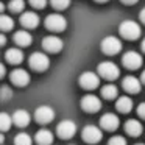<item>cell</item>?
I'll list each match as a JSON object with an SVG mask.
<instances>
[{"label": "cell", "mask_w": 145, "mask_h": 145, "mask_svg": "<svg viewBox=\"0 0 145 145\" xmlns=\"http://www.w3.org/2000/svg\"><path fill=\"white\" fill-rule=\"evenodd\" d=\"M56 133L61 139H70L73 137V134L76 133V125L72 120H63L58 123L56 126Z\"/></svg>", "instance_id": "9c48e42d"}, {"label": "cell", "mask_w": 145, "mask_h": 145, "mask_svg": "<svg viewBox=\"0 0 145 145\" xmlns=\"http://www.w3.org/2000/svg\"><path fill=\"white\" fill-rule=\"evenodd\" d=\"M140 81H142V83H144V84H145V70H144V72H142V75H140Z\"/></svg>", "instance_id": "8d00e7d4"}, {"label": "cell", "mask_w": 145, "mask_h": 145, "mask_svg": "<svg viewBox=\"0 0 145 145\" xmlns=\"http://www.w3.org/2000/svg\"><path fill=\"white\" fill-rule=\"evenodd\" d=\"M81 137L83 140L86 142V144H97V142L101 140V137H103V134H101L100 128L95 125H88L83 128L81 131Z\"/></svg>", "instance_id": "5b68a950"}, {"label": "cell", "mask_w": 145, "mask_h": 145, "mask_svg": "<svg viewBox=\"0 0 145 145\" xmlns=\"http://www.w3.org/2000/svg\"><path fill=\"white\" fill-rule=\"evenodd\" d=\"M101 50L105 55H117L122 50V42L116 36H106L101 41Z\"/></svg>", "instance_id": "277c9868"}, {"label": "cell", "mask_w": 145, "mask_h": 145, "mask_svg": "<svg viewBox=\"0 0 145 145\" xmlns=\"http://www.w3.org/2000/svg\"><path fill=\"white\" fill-rule=\"evenodd\" d=\"M36 142L39 145H52V142H53L52 131H48V129H39L36 133Z\"/></svg>", "instance_id": "ffe728a7"}, {"label": "cell", "mask_w": 145, "mask_h": 145, "mask_svg": "<svg viewBox=\"0 0 145 145\" xmlns=\"http://www.w3.org/2000/svg\"><path fill=\"white\" fill-rule=\"evenodd\" d=\"M81 108L86 112L94 114V112H97V111L101 109V100L97 95H92V94L84 95V97L81 98Z\"/></svg>", "instance_id": "52a82bcc"}, {"label": "cell", "mask_w": 145, "mask_h": 145, "mask_svg": "<svg viewBox=\"0 0 145 145\" xmlns=\"http://www.w3.org/2000/svg\"><path fill=\"white\" fill-rule=\"evenodd\" d=\"M125 131L128 133L129 136H140L144 128H142V123L136 119H129L128 122L125 123Z\"/></svg>", "instance_id": "ac0fdd59"}, {"label": "cell", "mask_w": 145, "mask_h": 145, "mask_svg": "<svg viewBox=\"0 0 145 145\" xmlns=\"http://www.w3.org/2000/svg\"><path fill=\"white\" fill-rule=\"evenodd\" d=\"M101 95H103V98L114 100V98H117V95H119V89L114 84H106V86L101 88Z\"/></svg>", "instance_id": "603a6c76"}, {"label": "cell", "mask_w": 145, "mask_h": 145, "mask_svg": "<svg viewBox=\"0 0 145 145\" xmlns=\"http://www.w3.org/2000/svg\"><path fill=\"white\" fill-rule=\"evenodd\" d=\"M98 84H100V78L94 72H83L80 76V86L86 91H94L98 88Z\"/></svg>", "instance_id": "ba28073f"}, {"label": "cell", "mask_w": 145, "mask_h": 145, "mask_svg": "<svg viewBox=\"0 0 145 145\" xmlns=\"http://www.w3.org/2000/svg\"><path fill=\"white\" fill-rule=\"evenodd\" d=\"M30 5H31L33 8L42 10V8H45V5H47V0H30Z\"/></svg>", "instance_id": "4dcf8cb0"}, {"label": "cell", "mask_w": 145, "mask_h": 145, "mask_svg": "<svg viewBox=\"0 0 145 145\" xmlns=\"http://www.w3.org/2000/svg\"><path fill=\"white\" fill-rule=\"evenodd\" d=\"M122 63H123V66H125L126 69L134 70V69H139V67L142 66L144 59H142V56L137 53V52H126V53L122 56Z\"/></svg>", "instance_id": "30bf717a"}, {"label": "cell", "mask_w": 145, "mask_h": 145, "mask_svg": "<svg viewBox=\"0 0 145 145\" xmlns=\"http://www.w3.org/2000/svg\"><path fill=\"white\" fill-rule=\"evenodd\" d=\"M137 114L142 117V119H145V103H140L137 106Z\"/></svg>", "instance_id": "1f68e13d"}, {"label": "cell", "mask_w": 145, "mask_h": 145, "mask_svg": "<svg viewBox=\"0 0 145 145\" xmlns=\"http://www.w3.org/2000/svg\"><path fill=\"white\" fill-rule=\"evenodd\" d=\"M35 119H36V122L42 123V125H45V123H50L52 120L55 119V111H53V108L45 106V105L36 108V111H35Z\"/></svg>", "instance_id": "8fae6325"}, {"label": "cell", "mask_w": 145, "mask_h": 145, "mask_svg": "<svg viewBox=\"0 0 145 145\" xmlns=\"http://www.w3.org/2000/svg\"><path fill=\"white\" fill-rule=\"evenodd\" d=\"M14 42L20 47H27V45L31 44V35L25 30H20V31H16L14 35Z\"/></svg>", "instance_id": "d6986e66"}, {"label": "cell", "mask_w": 145, "mask_h": 145, "mask_svg": "<svg viewBox=\"0 0 145 145\" xmlns=\"http://www.w3.org/2000/svg\"><path fill=\"white\" fill-rule=\"evenodd\" d=\"M95 2H98V3H106L108 0H95Z\"/></svg>", "instance_id": "74e56055"}, {"label": "cell", "mask_w": 145, "mask_h": 145, "mask_svg": "<svg viewBox=\"0 0 145 145\" xmlns=\"http://www.w3.org/2000/svg\"><path fill=\"white\" fill-rule=\"evenodd\" d=\"M63 47H64V42L58 36H47L42 41V48L48 53H58V52L63 50Z\"/></svg>", "instance_id": "7c38bea8"}, {"label": "cell", "mask_w": 145, "mask_h": 145, "mask_svg": "<svg viewBox=\"0 0 145 145\" xmlns=\"http://www.w3.org/2000/svg\"><path fill=\"white\" fill-rule=\"evenodd\" d=\"M98 75L105 80H117L120 75V69L116 66L114 63H109V61H105V63H100L98 66Z\"/></svg>", "instance_id": "3957f363"}, {"label": "cell", "mask_w": 145, "mask_h": 145, "mask_svg": "<svg viewBox=\"0 0 145 145\" xmlns=\"http://www.w3.org/2000/svg\"><path fill=\"white\" fill-rule=\"evenodd\" d=\"M119 33L122 38L128 39V41H136L140 36L142 30L137 25V22H134V20H123L119 27Z\"/></svg>", "instance_id": "6da1fadb"}, {"label": "cell", "mask_w": 145, "mask_h": 145, "mask_svg": "<svg viewBox=\"0 0 145 145\" xmlns=\"http://www.w3.org/2000/svg\"><path fill=\"white\" fill-rule=\"evenodd\" d=\"M45 27L52 31H64L67 27V20L61 14H50L45 17Z\"/></svg>", "instance_id": "8992f818"}, {"label": "cell", "mask_w": 145, "mask_h": 145, "mask_svg": "<svg viewBox=\"0 0 145 145\" xmlns=\"http://www.w3.org/2000/svg\"><path fill=\"white\" fill-rule=\"evenodd\" d=\"M11 123H13V117H10V114L7 112L0 114V128H2V131H8Z\"/></svg>", "instance_id": "cb8c5ba5"}, {"label": "cell", "mask_w": 145, "mask_h": 145, "mask_svg": "<svg viewBox=\"0 0 145 145\" xmlns=\"http://www.w3.org/2000/svg\"><path fill=\"white\" fill-rule=\"evenodd\" d=\"M5 58H7V61L10 64H20L24 59V53L19 48H10L7 52V55H5Z\"/></svg>", "instance_id": "7402d4cb"}, {"label": "cell", "mask_w": 145, "mask_h": 145, "mask_svg": "<svg viewBox=\"0 0 145 145\" xmlns=\"http://www.w3.org/2000/svg\"><path fill=\"white\" fill-rule=\"evenodd\" d=\"M142 50L145 52V39H144V41H142Z\"/></svg>", "instance_id": "f35d334b"}, {"label": "cell", "mask_w": 145, "mask_h": 145, "mask_svg": "<svg viewBox=\"0 0 145 145\" xmlns=\"http://www.w3.org/2000/svg\"><path fill=\"white\" fill-rule=\"evenodd\" d=\"M119 125H120L119 117H117L116 114H112V112L105 114V116L100 119V126L103 129H106V131H116V129L119 128Z\"/></svg>", "instance_id": "4fadbf2b"}, {"label": "cell", "mask_w": 145, "mask_h": 145, "mask_svg": "<svg viewBox=\"0 0 145 145\" xmlns=\"http://www.w3.org/2000/svg\"><path fill=\"white\" fill-rule=\"evenodd\" d=\"M50 3L55 10H66L70 5V0H50Z\"/></svg>", "instance_id": "4316f807"}, {"label": "cell", "mask_w": 145, "mask_h": 145, "mask_svg": "<svg viewBox=\"0 0 145 145\" xmlns=\"http://www.w3.org/2000/svg\"><path fill=\"white\" fill-rule=\"evenodd\" d=\"M122 86L126 92L129 94H139L140 92V86H142V81H139L136 76H125L122 81Z\"/></svg>", "instance_id": "5bb4252c"}, {"label": "cell", "mask_w": 145, "mask_h": 145, "mask_svg": "<svg viewBox=\"0 0 145 145\" xmlns=\"http://www.w3.org/2000/svg\"><path fill=\"white\" fill-rule=\"evenodd\" d=\"M13 27H14V20L11 17L5 16V14L0 17V28L3 31H10V30H13Z\"/></svg>", "instance_id": "484cf974"}, {"label": "cell", "mask_w": 145, "mask_h": 145, "mask_svg": "<svg viewBox=\"0 0 145 145\" xmlns=\"http://www.w3.org/2000/svg\"><path fill=\"white\" fill-rule=\"evenodd\" d=\"M20 25L25 27V28H36V27L39 25V16L36 13L25 11V13L20 16Z\"/></svg>", "instance_id": "2e32d148"}, {"label": "cell", "mask_w": 145, "mask_h": 145, "mask_svg": "<svg viewBox=\"0 0 145 145\" xmlns=\"http://www.w3.org/2000/svg\"><path fill=\"white\" fill-rule=\"evenodd\" d=\"M116 108L119 112H129V111L133 109V100L129 97H119V100L116 101Z\"/></svg>", "instance_id": "44dd1931"}, {"label": "cell", "mask_w": 145, "mask_h": 145, "mask_svg": "<svg viewBox=\"0 0 145 145\" xmlns=\"http://www.w3.org/2000/svg\"><path fill=\"white\" fill-rule=\"evenodd\" d=\"M28 64L33 70H36V72H44V70H47L48 66H50V59H48V56L45 53L36 52V53H33L31 56H30Z\"/></svg>", "instance_id": "7a4b0ae2"}, {"label": "cell", "mask_w": 145, "mask_h": 145, "mask_svg": "<svg viewBox=\"0 0 145 145\" xmlns=\"http://www.w3.org/2000/svg\"><path fill=\"white\" fill-rule=\"evenodd\" d=\"M14 144L16 145H33V140L27 133H19L14 139Z\"/></svg>", "instance_id": "d4e9b609"}, {"label": "cell", "mask_w": 145, "mask_h": 145, "mask_svg": "<svg viewBox=\"0 0 145 145\" xmlns=\"http://www.w3.org/2000/svg\"><path fill=\"white\" fill-rule=\"evenodd\" d=\"M24 0H11L10 2V10L13 11V13H20V11L24 10Z\"/></svg>", "instance_id": "83f0119b"}, {"label": "cell", "mask_w": 145, "mask_h": 145, "mask_svg": "<svg viewBox=\"0 0 145 145\" xmlns=\"http://www.w3.org/2000/svg\"><path fill=\"white\" fill-rule=\"evenodd\" d=\"M30 120H31V117H30L28 111H25V109H17L13 116V122L19 128H24V126L30 125Z\"/></svg>", "instance_id": "e0dca14e"}, {"label": "cell", "mask_w": 145, "mask_h": 145, "mask_svg": "<svg viewBox=\"0 0 145 145\" xmlns=\"http://www.w3.org/2000/svg\"><path fill=\"white\" fill-rule=\"evenodd\" d=\"M123 5H134V3H137L139 0H120Z\"/></svg>", "instance_id": "d6a6232c"}, {"label": "cell", "mask_w": 145, "mask_h": 145, "mask_svg": "<svg viewBox=\"0 0 145 145\" xmlns=\"http://www.w3.org/2000/svg\"><path fill=\"white\" fill-rule=\"evenodd\" d=\"M108 145H126V140H125V137H122V136H114V137L109 139Z\"/></svg>", "instance_id": "f546056e"}, {"label": "cell", "mask_w": 145, "mask_h": 145, "mask_svg": "<svg viewBox=\"0 0 145 145\" xmlns=\"http://www.w3.org/2000/svg\"><path fill=\"white\" fill-rule=\"evenodd\" d=\"M10 97H13V91L8 86H2V89H0V98H2V101H7Z\"/></svg>", "instance_id": "f1b7e54d"}, {"label": "cell", "mask_w": 145, "mask_h": 145, "mask_svg": "<svg viewBox=\"0 0 145 145\" xmlns=\"http://www.w3.org/2000/svg\"><path fill=\"white\" fill-rule=\"evenodd\" d=\"M11 81H13V84L20 86V88H22V86H27L30 83V73L24 69H16L11 73Z\"/></svg>", "instance_id": "9a60e30c"}, {"label": "cell", "mask_w": 145, "mask_h": 145, "mask_svg": "<svg viewBox=\"0 0 145 145\" xmlns=\"http://www.w3.org/2000/svg\"><path fill=\"white\" fill-rule=\"evenodd\" d=\"M139 17H140V22H142V24H145V8L140 11V14H139Z\"/></svg>", "instance_id": "836d02e7"}, {"label": "cell", "mask_w": 145, "mask_h": 145, "mask_svg": "<svg viewBox=\"0 0 145 145\" xmlns=\"http://www.w3.org/2000/svg\"><path fill=\"white\" fill-rule=\"evenodd\" d=\"M5 72H7V69H5V66L2 64V66H0V76H2V78L5 76Z\"/></svg>", "instance_id": "e575fe53"}, {"label": "cell", "mask_w": 145, "mask_h": 145, "mask_svg": "<svg viewBox=\"0 0 145 145\" xmlns=\"http://www.w3.org/2000/svg\"><path fill=\"white\" fill-rule=\"evenodd\" d=\"M5 42H7V36H5V35H2V36H0V44H2V45H5Z\"/></svg>", "instance_id": "d590c367"}, {"label": "cell", "mask_w": 145, "mask_h": 145, "mask_svg": "<svg viewBox=\"0 0 145 145\" xmlns=\"http://www.w3.org/2000/svg\"><path fill=\"white\" fill-rule=\"evenodd\" d=\"M136 145H145V144H136Z\"/></svg>", "instance_id": "ab89813d"}]
</instances>
